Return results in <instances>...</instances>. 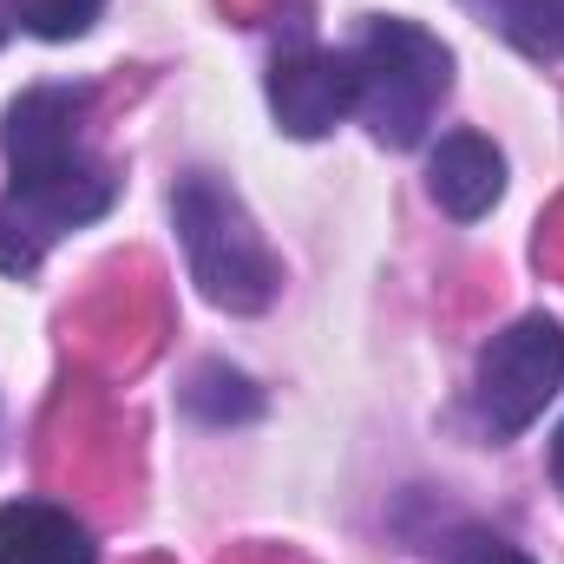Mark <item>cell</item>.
<instances>
[{
	"instance_id": "6da1fadb",
	"label": "cell",
	"mask_w": 564,
	"mask_h": 564,
	"mask_svg": "<svg viewBox=\"0 0 564 564\" xmlns=\"http://www.w3.org/2000/svg\"><path fill=\"white\" fill-rule=\"evenodd\" d=\"M93 93L86 86H33L7 106L0 151H7V204H0V270L7 276H33L40 257L112 210L119 177L112 164H99L79 144Z\"/></svg>"
},
{
	"instance_id": "7a4b0ae2",
	"label": "cell",
	"mask_w": 564,
	"mask_h": 564,
	"mask_svg": "<svg viewBox=\"0 0 564 564\" xmlns=\"http://www.w3.org/2000/svg\"><path fill=\"white\" fill-rule=\"evenodd\" d=\"M171 217H177V243H184V263H191V282L230 308V315H263L282 289V263L276 250L263 243V230L250 224L243 197L210 177V171H191L177 177L171 191Z\"/></svg>"
},
{
	"instance_id": "3957f363",
	"label": "cell",
	"mask_w": 564,
	"mask_h": 564,
	"mask_svg": "<svg viewBox=\"0 0 564 564\" xmlns=\"http://www.w3.org/2000/svg\"><path fill=\"white\" fill-rule=\"evenodd\" d=\"M355 73H361V119L368 132L394 151L426 139L440 99L453 93V53L440 33H426L414 20H368L361 46H355Z\"/></svg>"
},
{
	"instance_id": "277c9868",
	"label": "cell",
	"mask_w": 564,
	"mask_h": 564,
	"mask_svg": "<svg viewBox=\"0 0 564 564\" xmlns=\"http://www.w3.org/2000/svg\"><path fill=\"white\" fill-rule=\"evenodd\" d=\"M564 388V328L552 315H519L479 348L473 408L492 440H519Z\"/></svg>"
},
{
	"instance_id": "5b68a950",
	"label": "cell",
	"mask_w": 564,
	"mask_h": 564,
	"mask_svg": "<svg viewBox=\"0 0 564 564\" xmlns=\"http://www.w3.org/2000/svg\"><path fill=\"white\" fill-rule=\"evenodd\" d=\"M361 106V73L355 53H322V46H295L270 66V112L289 139H322L335 132L348 112Z\"/></svg>"
},
{
	"instance_id": "8992f818",
	"label": "cell",
	"mask_w": 564,
	"mask_h": 564,
	"mask_svg": "<svg viewBox=\"0 0 564 564\" xmlns=\"http://www.w3.org/2000/svg\"><path fill=\"white\" fill-rule=\"evenodd\" d=\"M426 191H433V204L446 217L473 224V217H486L499 204L506 158L492 151V139H479V132H446V139L426 151Z\"/></svg>"
},
{
	"instance_id": "52a82bcc",
	"label": "cell",
	"mask_w": 564,
	"mask_h": 564,
	"mask_svg": "<svg viewBox=\"0 0 564 564\" xmlns=\"http://www.w3.org/2000/svg\"><path fill=\"white\" fill-rule=\"evenodd\" d=\"M0 564H99V545L73 512L46 499H13L0 506Z\"/></svg>"
},
{
	"instance_id": "ba28073f",
	"label": "cell",
	"mask_w": 564,
	"mask_h": 564,
	"mask_svg": "<svg viewBox=\"0 0 564 564\" xmlns=\"http://www.w3.org/2000/svg\"><path fill=\"white\" fill-rule=\"evenodd\" d=\"M525 59H564V0H473Z\"/></svg>"
},
{
	"instance_id": "9c48e42d",
	"label": "cell",
	"mask_w": 564,
	"mask_h": 564,
	"mask_svg": "<svg viewBox=\"0 0 564 564\" xmlns=\"http://www.w3.org/2000/svg\"><path fill=\"white\" fill-rule=\"evenodd\" d=\"M184 408L197 414V421L210 426H230V421H250L257 408H263V394L237 375V368H224V361H210V368H197L191 375V388H184Z\"/></svg>"
},
{
	"instance_id": "30bf717a",
	"label": "cell",
	"mask_w": 564,
	"mask_h": 564,
	"mask_svg": "<svg viewBox=\"0 0 564 564\" xmlns=\"http://www.w3.org/2000/svg\"><path fill=\"white\" fill-rule=\"evenodd\" d=\"M99 13H106V0H13V20L33 40H79V33H93Z\"/></svg>"
},
{
	"instance_id": "8fae6325",
	"label": "cell",
	"mask_w": 564,
	"mask_h": 564,
	"mask_svg": "<svg viewBox=\"0 0 564 564\" xmlns=\"http://www.w3.org/2000/svg\"><path fill=\"white\" fill-rule=\"evenodd\" d=\"M453 564H532L519 545H506V539H492V532H466L459 545H453Z\"/></svg>"
},
{
	"instance_id": "7c38bea8",
	"label": "cell",
	"mask_w": 564,
	"mask_h": 564,
	"mask_svg": "<svg viewBox=\"0 0 564 564\" xmlns=\"http://www.w3.org/2000/svg\"><path fill=\"white\" fill-rule=\"evenodd\" d=\"M552 479H558V492H564V426H558V440H552Z\"/></svg>"
},
{
	"instance_id": "4fadbf2b",
	"label": "cell",
	"mask_w": 564,
	"mask_h": 564,
	"mask_svg": "<svg viewBox=\"0 0 564 564\" xmlns=\"http://www.w3.org/2000/svg\"><path fill=\"white\" fill-rule=\"evenodd\" d=\"M0 40H7V20H0Z\"/></svg>"
}]
</instances>
